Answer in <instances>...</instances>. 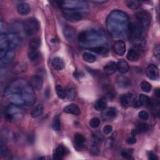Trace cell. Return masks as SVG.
Masks as SVG:
<instances>
[{"label": "cell", "instance_id": "20", "mask_svg": "<svg viewBox=\"0 0 160 160\" xmlns=\"http://www.w3.org/2000/svg\"><path fill=\"white\" fill-rule=\"evenodd\" d=\"M85 141H86V139L82 134L80 133L76 134L74 137V147L76 148V149L78 150L81 149L83 147Z\"/></svg>", "mask_w": 160, "mask_h": 160}, {"label": "cell", "instance_id": "33", "mask_svg": "<svg viewBox=\"0 0 160 160\" xmlns=\"http://www.w3.org/2000/svg\"><path fill=\"white\" fill-rule=\"evenodd\" d=\"M82 59L84 61L88 63H92L96 61V57L93 54L89 52H85L82 54Z\"/></svg>", "mask_w": 160, "mask_h": 160}, {"label": "cell", "instance_id": "9", "mask_svg": "<svg viewBox=\"0 0 160 160\" xmlns=\"http://www.w3.org/2000/svg\"><path fill=\"white\" fill-rule=\"evenodd\" d=\"M15 51L12 49L0 50V63L1 66L10 62L14 58Z\"/></svg>", "mask_w": 160, "mask_h": 160}, {"label": "cell", "instance_id": "45", "mask_svg": "<svg viewBox=\"0 0 160 160\" xmlns=\"http://www.w3.org/2000/svg\"><path fill=\"white\" fill-rule=\"evenodd\" d=\"M103 132L106 134H110L112 131V128L111 126L110 125H107V126H105L104 128H103Z\"/></svg>", "mask_w": 160, "mask_h": 160}, {"label": "cell", "instance_id": "38", "mask_svg": "<svg viewBox=\"0 0 160 160\" xmlns=\"http://www.w3.org/2000/svg\"><path fill=\"white\" fill-rule=\"evenodd\" d=\"M141 89L145 92H149L151 91L152 86L151 85V84H149L148 81H142L141 82Z\"/></svg>", "mask_w": 160, "mask_h": 160}, {"label": "cell", "instance_id": "30", "mask_svg": "<svg viewBox=\"0 0 160 160\" xmlns=\"http://www.w3.org/2000/svg\"><path fill=\"white\" fill-rule=\"evenodd\" d=\"M12 71L15 73L24 72L27 71V65L24 62H18L12 68Z\"/></svg>", "mask_w": 160, "mask_h": 160}, {"label": "cell", "instance_id": "47", "mask_svg": "<svg viewBox=\"0 0 160 160\" xmlns=\"http://www.w3.org/2000/svg\"><path fill=\"white\" fill-rule=\"evenodd\" d=\"M148 159H150V160H154V159H158V156L151 151L148 152Z\"/></svg>", "mask_w": 160, "mask_h": 160}, {"label": "cell", "instance_id": "2", "mask_svg": "<svg viewBox=\"0 0 160 160\" xmlns=\"http://www.w3.org/2000/svg\"><path fill=\"white\" fill-rule=\"evenodd\" d=\"M118 11H112L108 18V28L109 33L113 36L118 37L121 35L126 28H128V17L126 14L119 11L118 21Z\"/></svg>", "mask_w": 160, "mask_h": 160}, {"label": "cell", "instance_id": "23", "mask_svg": "<svg viewBox=\"0 0 160 160\" xmlns=\"http://www.w3.org/2000/svg\"><path fill=\"white\" fill-rule=\"evenodd\" d=\"M116 68L122 74L126 73L129 71V64L124 59H119L116 63Z\"/></svg>", "mask_w": 160, "mask_h": 160}, {"label": "cell", "instance_id": "4", "mask_svg": "<svg viewBox=\"0 0 160 160\" xmlns=\"http://www.w3.org/2000/svg\"><path fill=\"white\" fill-rule=\"evenodd\" d=\"M24 111L21 106L11 104L5 109V118L6 120L11 122H16L22 119Z\"/></svg>", "mask_w": 160, "mask_h": 160}, {"label": "cell", "instance_id": "25", "mask_svg": "<svg viewBox=\"0 0 160 160\" xmlns=\"http://www.w3.org/2000/svg\"><path fill=\"white\" fill-rule=\"evenodd\" d=\"M107 106V101L105 97H101L98 99L94 104V108L98 111H103L106 109Z\"/></svg>", "mask_w": 160, "mask_h": 160}, {"label": "cell", "instance_id": "10", "mask_svg": "<svg viewBox=\"0 0 160 160\" xmlns=\"http://www.w3.org/2000/svg\"><path fill=\"white\" fill-rule=\"evenodd\" d=\"M136 17L138 21V23L143 28L148 26L151 22V16L146 11L140 10L136 13Z\"/></svg>", "mask_w": 160, "mask_h": 160}, {"label": "cell", "instance_id": "29", "mask_svg": "<svg viewBox=\"0 0 160 160\" xmlns=\"http://www.w3.org/2000/svg\"><path fill=\"white\" fill-rule=\"evenodd\" d=\"M40 53L38 49H29L28 52V58L31 61H36L39 59Z\"/></svg>", "mask_w": 160, "mask_h": 160}, {"label": "cell", "instance_id": "28", "mask_svg": "<svg viewBox=\"0 0 160 160\" xmlns=\"http://www.w3.org/2000/svg\"><path fill=\"white\" fill-rule=\"evenodd\" d=\"M116 70V63L113 61L108 62L104 67V71L107 74H112L114 73Z\"/></svg>", "mask_w": 160, "mask_h": 160}, {"label": "cell", "instance_id": "27", "mask_svg": "<svg viewBox=\"0 0 160 160\" xmlns=\"http://www.w3.org/2000/svg\"><path fill=\"white\" fill-rule=\"evenodd\" d=\"M43 105L42 104H38L33 108L31 111V115L33 118H37L40 116L43 112Z\"/></svg>", "mask_w": 160, "mask_h": 160}, {"label": "cell", "instance_id": "19", "mask_svg": "<svg viewBox=\"0 0 160 160\" xmlns=\"http://www.w3.org/2000/svg\"><path fill=\"white\" fill-rule=\"evenodd\" d=\"M149 126L146 122H139L136 124V128L135 129H133L131 132V134L132 136H136L139 133H142L148 131L149 130Z\"/></svg>", "mask_w": 160, "mask_h": 160}, {"label": "cell", "instance_id": "3", "mask_svg": "<svg viewBox=\"0 0 160 160\" xmlns=\"http://www.w3.org/2000/svg\"><path fill=\"white\" fill-rule=\"evenodd\" d=\"M20 40L19 36L14 32L7 34H1L0 50L8 49H15L19 44Z\"/></svg>", "mask_w": 160, "mask_h": 160}, {"label": "cell", "instance_id": "24", "mask_svg": "<svg viewBox=\"0 0 160 160\" xmlns=\"http://www.w3.org/2000/svg\"><path fill=\"white\" fill-rule=\"evenodd\" d=\"M17 11L19 14L21 16H26L30 12V7L28 4L26 2H22L18 5Z\"/></svg>", "mask_w": 160, "mask_h": 160}, {"label": "cell", "instance_id": "44", "mask_svg": "<svg viewBox=\"0 0 160 160\" xmlns=\"http://www.w3.org/2000/svg\"><path fill=\"white\" fill-rule=\"evenodd\" d=\"M153 52H154V56H155L158 59H159V56H160V48H159V44H157V45L154 47V50H153Z\"/></svg>", "mask_w": 160, "mask_h": 160}, {"label": "cell", "instance_id": "34", "mask_svg": "<svg viewBox=\"0 0 160 160\" xmlns=\"http://www.w3.org/2000/svg\"><path fill=\"white\" fill-rule=\"evenodd\" d=\"M52 128L54 131H59L61 129V121L58 115H55L52 121Z\"/></svg>", "mask_w": 160, "mask_h": 160}, {"label": "cell", "instance_id": "21", "mask_svg": "<svg viewBox=\"0 0 160 160\" xmlns=\"http://www.w3.org/2000/svg\"><path fill=\"white\" fill-rule=\"evenodd\" d=\"M52 67L57 71H60L64 67V62L62 58L60 57H54L51 60Z\"/></svg>", "mask_w": 160, "mask_h": 160}, {"label": "cell", "instance_id": "26", "mask_svg": "<svg viewBox=\"0 0 160 160\" xmlns=\"http://www.w3.org/2000/svg\"><path fill=\"white\" fill-rule=\"evenodd\" d=\"M127 58L130 61H137L139 58V51L135 48L130 49L127 54Z\"/></svg>", "mask_w": 160, "mask_h": 160}, {"label": "cell", "instance_id": "5", "mask_svg": "<svg viewBox=\"0 0 160 160\" xmlns=\"http://www.w3.org/2000/svg\"><path fill=\"white\" fill-rule=\"evenodd\" d=\"M143 28H144L138 22L131 23L128 26L129 39H131V41L134 44L136 43V46L138 45V42H139V45L141 46L139 41H141V39L143 38Z\"/></svg>", "mask_w": 160, "mask_h": 160}, {"label": "cell", "instance_id": "40", "mask_svg": "<svg viewBox=\"0 0 160 160\" xmlns=\"http://www.w3.org/2000/svg\"><path fill=\"white\" fill-rule=\"evenodd\" d=\"M133 152V149H124L121 151V155L126 159H130L131 157V155Z\"/></svg>", "mask_w": 160, "mask_h": 160}, {"label": "cell", "instance_id": "11", "mask_svg": "<svg viewBox=\"0 0 160 160\" xmlns=\"http://www.w3.org/2000/svg\"><path fill=\"white\" fill-rule=\"evenodd\" d=\"M136 101V96L131 92L122 94L120 98V102L123 107H129L132 106Z\"/></svg>", "mask_w": 160, "mask_h": 160}, {"label": "cell", "instance_id": "14", "mask_svg": "<svg viewBox=\"0 0 160 160\" xmlns=\"http://www.w3.org/2000/svg\"><path fill=\"white\" fill-rule=\"evenodd\" d=\"M63 34L68 41H74L76 38V29L72 26H66L63 29Z\"/></svg>", "mask_w": 160, "mask_h": 160}, {"label": "cell", "instance_id": "13", "mask_svg": "<svg viewBox=\"0 0 160 160\" xmlns=\"http://www.w3.org/2000/svg\"><path fill=\"white\" fill-rule=\"evenodd\" d=\"M30 85L35 90H40L43 85V78L41 75H34L30 79Z\"/></svg>", "mask_w": 160, "mask_h": 160}, {"label": "cell", "instance_id": "37", "mask_svg": "<svg viewBox=\"0 0 160 160\" xmlns=\"http://www.w3.org/2000/svg\"><path fill=\"white\" fill-rule=\"evenodd\" d=\"M66 89L67 91V98L66 100L67 101L72 100L75 97V91L74 88L71 86H69Z\"/></svg>", "mask_w": 160, "mask_h": 160}, {"label": "cell", "instance_id": "39", "mask_svg": "<svg viewBox=\"0 0 160 160\" xmlns=\"http://www.w3.org/2000/svg\"><path fill=\"white\" fill-rule=\"evenodd\" d=\"M103 139V136L101 133H95L92 136V144H97L98 143L101 142Z\"/></svg>", "mask_w": 160, "mask_h": 160}, {"label": "cell", "instance_id": "48", "mask_svg": "<svg viewBox=\"0 0 160 160\" xmlns=\"http://www.w3.org/2000/svg\"><path fill=\"white\" fill-rule=\"evenodd\" d=\"M126 142L129 144H134L136 142V139L134 136H132V137L128 138L126 140Z\"/></svg>", "mask_w": 160, "mask_h": 160}, {"label": "cell", "instance_id": "15", "mask_svg": "<svg viewBox=\"0 0 160 160\" xmlns=\"http://www.w3.org/2000/svg\"><path fill=\"white\" fill-rule=\"evenodd\" d=\"M113 50L118 56H123L126 52V44L122 40L116 41L113 44Z\"/></svg>", "mask_w": 160, "mask_h": 160}, {"label": "cell", "instance_id": "18", "mask_svg": "<svg viewBox=\"0 0 160 160\" xmlns=\"http://www.w3.org/2000/svg\"><path fill=\"white\" fill-rule=\"evenodd\" d=\"M103 111L102 115L105 120H111L115 118L117 115L116 109L113 107L108 108L107 109H104Z\"/></svg>", "mask_w": 160, "mask_h": 160}, {"label": "cell", "instance_id": "17", "mask_svg": "<svg viewBox=\"0 0 160 160\" xmlns=\"http://www.w3.org/2000/svg\"><path fill=\"white\" fill-rule=\"evenodd\" d=\"M67 153V150L66 148L62 145L59 144L54 150L52 155V158L54 159H61Z\"/></svg>", "mask_w": 160, "mask_h": 160}, {"label": "cell", "instance_id": "22", "mask_svg": "<svg viewBox=\"0 0 160 160\" xmlns=\"http://www.w3.org/2000/svg\"><path fill=\"white\" fill-rule=\"evenodd\" d=\"M64 112L74 115H79L80 114V109L76 104H70L64 108Z\"/></svg>", "mask_w": 160, "mask_h": 160}, {"label": "cell", "instance_id": "35", "mask_svg": "<svg viewBox=\"0 0 160 160\" xmlns=\"http://www.w3.org/2000/svg\"><path fill=\"white\" fill-rule=\"evenodd\" d=\"M29 49H38L41 46V40L39 38H34L31 39L29 43Z\"/></svg>", "mask_w": 160, "mask_h": 160}, {"label": "cell", "instance_id": "16", "mask_svg": "<svg viewBox=\"0 0 160 160\" xmlns=\"http://www.w3.org/2000/svg\"><path fill=\"white\" fill-rule=\"evenodd\" d=\"M116 82L121 88H127L131 86L130 79L123 75L118 76L116 79Z\"/></svg>", "mask_w": 160, "mask_h": 160}, {"label": "cell", "instance_id": "7", "mask_svg": "<svg viewBox=\"0 0 160 160\" xmlns=\"http://www.w3.org/2000/svg\"><path fill=\"white\" fill-rule=\"evenodd\" d=\"M60 7L64 9L78 10L80 9H85L88 7V4L84 1H64L57 2Z\"/></svg>", "mask_w": 160, "mask_h": 160}, {"label": "cell", "instance_id": "32", "mask_svg": "<svg viewBox=\"0 0 160 160\" xmlns=\"http://www.w3.org/2000/svg\"><path fill=\"white\" fill-rule=\"evenodd\" d=\"M139 101L141 104V105L145 106H149L152 105V101L151 99L146 95L144 94H140L139 97Z\"/></svg>", "mask_w": 160, "mask_h": 160}, {"label": "cell", "instance_id": "41", "mask_svg": "<svg viewBox=\"0 0 160 160\" xmlns=\"http://www.w3.org/2000/svg\"><path fill=\"white\" fill-rule=\"evenodd\" d=\"M100 124V120L98 118H93L89 121V125L91 128L95 129L99 127Z\"/></svg>", "mask_w": 160, "mask_h": 160}, {"label": "cell", "instance_id": "8", "mask_svg": "<svg viewBox=\"0 0 160 160\" xmlns=\"http://www.w3.org/2000/svg\"><path fill=\"white\" fill-rule=\"evenodd\" d=\"M62 14L65 19L71 22H78L82 19V14L78 10L64 9Z\"/></svg>", "mask_w": 160, "mask_h": 160}, {"label": "cell", "instance_id": "43", "mask_svg": "<svg viewBox=\"0 0 160 160\" xmlns=\"http://www.w3.org/2000/svg\"><path fill=\"white\" fill-rule=\"evenodd\" d=\"M91 51H92L94 52H98V53H102V52H105L106 50V48L103 46H96L95 48H91Z\"/></svg>", "mask_w": 160, "mask_h": 160}, {"label": "cell", "instance_id": "36", "mask_svg": "<svg viewBox=\"0 0 160 160\" xmlns=\"http://www.w3.org/2000/svg\"><path fill=\"white\" fill-rule=\"evenodd\" d=\"M126 6L131 9H136L141 6V2L138 1L129 0L126 1Z\"/></svg>", "mask_w": 160, "mask_h": 160}, {"label": "cell", "instance_id": "46", "mask_svg": "<svg viewBox=\"0 0 160 160\" xmlns=\"http://www.w3.org/2000/svg\"><path fill=\"white\" fill-rule=\"evenodd\" d=\"M0 153L2 156H6L8 154V149L6 146H2L0 148Z\"/></svg>", "mask_w": 160, "mask_h": 160}, {"label": "cell", "instance_id": "31", "mask_svg": "<svg viewBox=\"0 0 160 160\" xmlns=\"http://www.w3.org/2000/svg\"><path fill=\"white\" fill-rule=\"evenodd\" d=\"M56 93L58 94V96L62 99H66L67 98V91L66 89L63 88L61 85H57L56 86Z\"/></svg>", "mask_w": 160, "mask_h": 160}, {"label": "cell", "instance_id": "12", "mask_svg": "<svg viewBox=\"0 0 160 160\" xmlns=\"http://www.w3.org/2000/svg\"><path fill=\"white\" fill-rule=\"evenodd\" d=\"M146 72L147 76L152 80H158L159 78V72L158 68L154 64H149L146 69Z\"/></svg>", "mask_w": 160, "mask_h": 160}, {"label": "cell", "instance_id": "42", "mask_svg": "<svg viewBox=\"0 0 160 160\" xmlns=\"http://www.w3.org/2000/svg\"><path fill=\"white\" fill-rule=\"evenodd\" d=\"M138 117L142 120H147L149 118V113L146 111H141L138 113Z\"/></svg>", "mask_w": 160, "mask_h": 160}, {"label": "cell", "instance_id": "6", "mask_svg": "<svg viewBox=\"0 0 160 160\" xmlns=\"http://www.w3.org/2000/svg\"><path fill=\"white\" fill-rule=\"evenodd\" d=\"M40 24L35 18H30L26 19L23 24V30L27 36L36 34L39 30Z\"/></svg>", "mask_w": 160, "mask_h": 160}, {"label": "cell", "instance_id": "1", "mask_svg": "<svg viewBox=\"0 0 160 160\" xmlns=\"http://www.w3.org/2000/svg\"><path fill=\"white\" fill-rule=\"evenodd\" d=\"M5 96L12 104L19 106H32L36 99L33 88L22 79L11 82L5 90Z\"/></svg>", "mask_w": 160, "mask_h": 160}]
</instances>
